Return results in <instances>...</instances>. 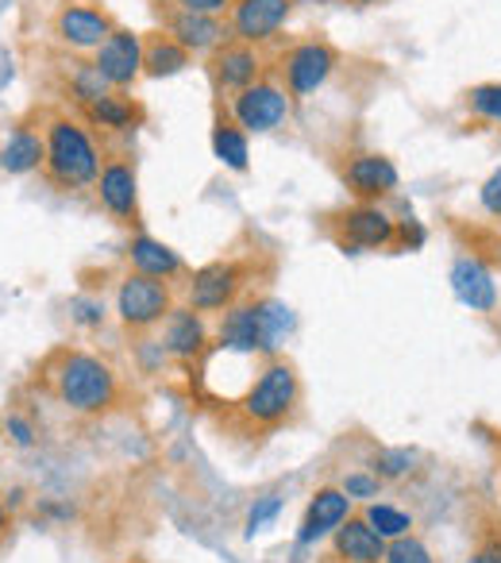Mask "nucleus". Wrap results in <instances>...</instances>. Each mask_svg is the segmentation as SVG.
<instances>
[{"mask_svg": "<svg viewBox=\"0 0 501 563\" xmlns=\"http://www.w3.org/2000/svg\"><path fill=\"white\" fill-rule=\"evenodd\" d=\"M127 263H132V271L140 274H151V278H178L181 271H186V263H181V255L170 247V243L155 240V235H132V243H127Z\"/></svg>", "mask_w": 501, "mask_h": 563, "instance_id": "22", "label": "nucleus"}, {"mask_svg": "<svg viewBox=\"0 0 501 563\" xmlns=\"http://www.w3.org/2000/svg\"><path fill=\"white\" fill-rule=\"evenodd\" d=\"M478 201H482V209L490 212V217L501 220V166L482 181V189H478Z\"/></svg>", "mask_w": 501, "mask_h": 563, "instance_id": "32", "label": "nucleus"}, {"mask_svg": "<svg viewBox=\"0 0 501 563\" xmlns=\"http://www.w3.org/2000/svg\"><path fill=\"white\" fill-rule=\"evenodd\" d=\"M97 197H101L104 212L120 224L135 228L140 224V174H135L132 155H109L97 178Z\"/></svg>", "mask_w": 501, "mask_h": 563, "instance_id": "10", "label": "nucleus"}, {"mask_svg": "<svg viewBox=\"0 0 501 563\" xmlns=\"http://www.w3.org/2000/svg\"><path fill=\"white\" fill-rule=\"evenodd\" d=\"M155 4H170V0H155ZM174 4H178V0H174Z\"/></svg>", "mask_w": 501, "mask_h": 563, "instance_id": "40", "label": "nucleus"}, {"mask_svg": "<svg viewBox=\"0 0 501 563\" xmlns=\"http://www.w3.org/2000/svg\"><path fill=\"white\" fill-rule=\"evenodd\" d=\"M339 490L352 501H367L370 506V501H378V494H382V478H378L375 471H352V475H344Z\"/></svg>", "mask_w": 501, "mask_h": 563, "instance_id": "30", "label": "nucleus"}, {"mask_svg": "<svg viewBox=\"0 0 501 563\" xmlns=\"http://www.w3.org/2000/svg\"><path fill=\"white\" fill-rule=\"evenodd\" d=\"M247 278L250 263H243V258H216V263L197 266L186 286L189 309H197V313H224L247 290Z\"/></svg>", "mask_w": 501, "mask_h": 563, "instance_id": "7", "label": "nucleus"}, {"mask_svg": "<svg viewBox=\"0 0 501 563\" xmlns=\"http://www.w3.org/2000/svg\"><path fill=\"white\" fill-rule=\"evenodd\" d=\"M86 120L93 128H104V132H135L143 124V104L135 101L127 89H112V93L97 97L93 104H86Z\"/></svg>", "mask_w": 501, "mask_h": 563, "instance_id": "21", "label": "nucleus"}, {"mask_svg": "<svg viewBox=\"0 0 501 563\" xmlns=\"http://www.w3.org/2000/svg\"><path fill=\"white\" fill-rule=\"evenodd\" d=\"M298 406H301V378L293 371V363L286 360H270L255 375V383L243 390V398L235 401L240 421L255 432H270L278 424H286Z\"/></svg>", "mask_w": 501, "mask_h": 563, "instance_id": "3", "label": "nucleus"}, {"mask_svg": "<svg viewBox=\"0 0 501 563\" xmlns=\"http://www.w3.org/2000/svg\"><path fill=\"white\" fill-rule=\"evenodd\" d=\"M467 563H501V532H486Z\"/></svg>", "mask_w": 501, "mask_h": 563, "instance_id": "33", "label": "nucleus"}, {"mask_svg": "<svg viewBox=\"0 0 501 563\" xmlns=\"http://www.w3.org/2000/svg\"><path fill=\"white\" fill-rule=\"evenodd\" d=\"M93 66L112 89H132L143 78V35L132 27H116L93 51Z\"/></svg>", "mask_w": 501, "mask_h": 563, "instance_id": "13", "label": "nucleus"}, {"mask_svg": "<svg viewBox=\"0 0 501 563\" xmlns=\"http://www.w3.org/2000/svg\"><path fill=\"white\" fill-rule=\"evenodd\" d=\"M452 290L470 313H493L498 306V282L478 255H459L452 266Z\"/></svg>", "mask_w": 501, "mask_h": 563, "instance_id": "18", "label": "nucleus"}, {"mask_svg": "<svg viewBox=\"0 0 501 563\" xmlns=\"http://www.w3.org/2000/svg\"><path fill=\"white\" fill-rule=\"evenodd\" d=\"M382 563H436V560H432L428 544L409 532V537H398V540H390V544H386V560Z\"/></svg>", "mask_w": 501, "mask_h": 563, "instance_id": "29", "label": "nucleus"}, {"mask_svg": "<svg viewBox=\"0 0 501 563\" xmlns=\"http://www.w3.org/2000/svg\"><path fill=\"white\" fill-rule=\"evenodd\" d=\"M70 309H74V317H78L81 324H101V321H104V309H101V301H86V298H78Z\"/></svg>", "mask_w": 501, "mask_h": 563, "instance_id": "36", "label": "nucleus"}, {"mask_svg": "<svg viewBox=\"0 0 501 563\" xmlns=\"http://www.w3.org/2000/svg\"><path fill=\"white\" fill-rule=\"evenodd\" d=\"M286 329H290V309L278 306V301H270V298H259V301L250 298V301H235L232 309H224L216 336L227 352L275 355Z\"/></svg>", "mask_w": 501, "mask_h": 563, "instance_id": "4", "label": "nucleus"}, {"mask_svg": "<svg viewBox=\"0 0 501 563\" xmlns=\"http://www.w3.org/2000/svg\"><path fill=\"white\" fill-rule=\"evenodd\" d=\"M163 32L170 35V40H178L189 55H212L220 43L232 40L224 16H204V12L178 9V4L163 16Z\"/></svg>", "mask_w": 501, "mask_h": 563, "instance_id": "16", "label": "nucleus"}, {"mask_svg": "<svg viewBox=\"0 0 501 563\" xmlns=\"http://www.w3.org/2000/svg\"><path fill=\"white\" fill-rule=\"evenodd\" d=\"M386 544L375 529L367 525V517H347L336 532H332V560L336 563H382Z\"/></svg>", "mask_w": 501, "mask_h": 563, "instance_id": "19", "label": "nucleus"}, {"mask_svg": "<svg viewBox=\"0 0 501 563\" xmlns=\"http://www.w3.org/2000/svg\"><path fill=\"white\" fill-rule=\"evenodd\" d=\"M189 51L178 40H170L166 32H147L143 35V78H174L189 66Z\"/></svg>", "mask_w": 501, "mask_h": 563, "instance_id": "24", "label": "nucleus"}, {"mask_svg": "<svg viewBox=\"0 0 501 563\" xmlns=\"http://www.w3.org/2000/svg\"><path fill=\"white\" fill-rule=\"evenodd\" d=\"M278 509H282V498H278V494H267L263 501H255V506H250V514H247V537H255L263 525L275 521Z\"/></svg>", "mask_w": 501, "mask_h": 563, "instance_id": "31", "label": "nucleus"}, {"mask_svg": "<svg viewBox=\"0 0 501 563\" xmlns=\"http://www.w3.org/2000/svg\"><path fill=\"white\" fill-rule=\"evenodd\" d=\"M43 155H47V140H43V132H35L32 124H16L9 135V143L0 147V170L32 174L43 166Z\"/></svg>", "mask_w": 501, "mask_h": 563, "instance_id": "23", "label": "nucleus"}, {"mask_svg": "<svg viewBox=\"0 0 501 563\" xmlns=\"http://www.w3.org/2000/svg\"><path fill=\"white\" fill-rule=\"evenodd\" d=\"M212 155L227 166V170L243 174L250 166V147H247V132L235 124L232 112H220L216 124H212Z\"/></svg>", "mask_w": 501, "mask_h": 563, "instance_id": "25", "label": "nucleus"}, {"mask_svg": "<svg viewBox=\"0 0 501 563\" xmlns=\"http://www.w3.org/2000/svg\"><path fill=\"white\" fill-rule=\"evenodd\" d=\"M4 532H9V509L0 506V537H4Z\"/></svg>", "mask_w": 501, "mask_h": 563, "instance_id": "38", "label": "nucleus"}, {"mask_svg": "<svg viewBox=\"0 0 501 563\" xmlns=\"http://www.w3.org/2000/svg\"><path fill=\"white\" fill-rule=\"evenodd\" d=\"M290 93H286V86L278 78H270V74H263L255 86H247L243 93L232 97V104H227V112L235 117V124L243 128V132H270V128H278L286 117H290Z\"/></svg>", "mask_w": 501, "mask_h": 563, "instance_id": "8", "label": "nucleus"}, {"mask_svg": "<svg viewBox=\"0 0 501 563\" xmlns=\"http://www.w3.org/2000/svg\"><path fill=\"white\" fill-rule=\"evenodd\" d=\"M363 517H367V525L382 540H398V537H409V532H413V517L398 506H386V501H370V506L363 509Z\"/></svg>", "mask_w": 501, "mask_h": 563, "instance_id": "26", "label": "nucleus"}, {"mask_svg": "<svg viewBox=\"0 0 501 563\" xmlns=\"http://www.w3.org/2000/svg\"><path fill=\"white\" fill-rule=\"evenodd\" d=\"M267 74V63H263L259 47H250V43H240V40H224L216 51L209 55V78H212V89L220 97L232 101L235 93H243L247 86Z\"/></svg>", "mask_w": 501, "mask_h": 563, "instance_id": "9", "label": "nucleus"}, {"mask_svg": "<svg viewBox=\"0 0 501 563\" xmlns=\"http://www.w3.org/2000/svg\"><path fill=\"white\" fill-rule=\"evenodd\" d=\"M9 437L16 448H32L35 444V429L24 421V417H9Z\"/></svg>", "mask_w": 501, "mask_h": 563, "instance_id": "37", "label": "nucleus"}, {"mask_svg": "<svg viewBox=\"0 0 501 563\" xmlns=\"http://www.w3.org/2000/svg\"><path fill=\"white\" fill-rule=\"evenodd\" d=\"M424 243V228L416 224V220H401L398 224V240H393V247L401 251H416Z\"/></svg>", "mask_w": 501, "mask_h": 563, "instance_id": "34", "label": "nucleus"}, {"mask_svg": "<svg viewBox=\"0 0 501 563\" xmlns=\"http://www.w3.org/2000/svg\"><path fill=\"white\" fill-rule=\"evenodd\" d=\"M43 140H47V155H43V178L51 181L63 194H78V189L97 186L101 178V147H97L93 132L81 124L78 117H58L47 120L43 128Z\"/></svg>", "mask_w": 501, "mask_h": 563, "instance_id": "1", "label": "nucleus"}, {"mask_svg": "<svg viewBox=\"0 0 501 563\" xmlns=\"http://www.w3.org/2000/svg\"><path fill=\"white\" fill-rule=\"evenodd\" d=\"M174 290L170 282L151 278V274H124L116 286V313L120 324L127 332H151L155 324H166V317L174 313Z\"/></svg>", "mask_w": 501, "mask_h": 563, "instance_id": "5", "label": "nucleus"}, {"mask_svg": "<svg viewBox=\"0 0 501 563\" xmlns=\"http://www.w3.org/2000/svg\"><path fill=\"white\" fill-rule=\"evenodd\" d=\"M339 66V51L329 40H301L278 58V81L286 86L290 101H305L316 89L329 86Z\"/></svg>", "mask_w": 501, "mask_h": 563, "instance_id": "6", "label": "nucleus"}, {"mask_svg": "<svg viewBox=\"0 0 501 563\" xmlns=\"http://www.w3.org/2000/svg\"><path fill=\"white\" fill-rule=\"evenodd\" d=\"M293 4L298 0H232V9L224 16L227 32H232V40L250 43V47L270 43L293 16Z\"/></svg>", "mask_w": 501, "mask_h": 563, "instance_id": "11", "label": "nucleus"}, {"mask_svg": "<svg viewBox=\"0 0 501 563\" xmlns=\"http://www.w3.org/2000/svg\"><path fill=\"white\" fill-rule=\"evenodd\" d=\"M163 347L166 355H174V360L181 363H193L204 355V347H209V329H204L201 313L197 309H174L170 317H166V336H163Z\"/></svg>", "mask_w": 501, "mask_h": 563, "instance_id": "20", "label": "nucleus"}, {"mask_svg": "<svg viewBox=\"0 0 501 563\" xmlns=\"http://www.w3.org/2000/svg\"><path fill=\"white\" fill-rule=\"evenodd\" d=\"M352 4H363V9H367V4H382V0H352Z\"/></svg>", "mask_w": 501, "mask_h": 563, "instance_id": "39", "label": "nucleus"}, {"mask_svg": "<svg viewBox=\"0 0 501 563\" xmlns=\"http://www.w3.org/2000/svg\"><path fill=\"white\" fill-rule=\"evenodd\" d=\"M336 240L344 251H382V247H393L398 240V220L386 217L378 205H352V209L336 212Z\"/></svg>", "mask_w": 501, "mask_h": 563, "instance_id": "12", "label": "nucleus"}, {"mask_svg": "<svg viewBox=\"0 0 501 563\" xmlns=\"http://www.w3.org/2000/svg\"><path fill=\"white\" fill-rule=\"evenodd\" d=\"M116 27L120 24L112 20V12L97 9V4H78V0H70V4H63V9L55 12L58 43H66V47H74V51H97Z\"/></svg>", "mask_w": 501, "mask_h": 563, "instance_id": "14", "label": "nucleus"}, {"mask_svg": "<svg viewBox=\"0 0 501 563\" xmlns=\"http://www.w3.org/2000/svg\"><path fill=\"white\" fill-rule=\"evenodd\" d=\"M178 9L204 12V16H227V9H232V0H178Z\"/></svg>", "mask_w": 501, "mask_h": 563, "instance_id": "35", "label": "nucleus"}, {"mask_svg": "<svg viewBox=\"0 0 501 563\" xmlns=\"http://www.w3.org/2000/svg\"><path fill=\"white\" fill-rule=\"evenodd\" d=\"M467 109L475 112L478 120L501 128V81H482L467 93Z\"/></svg>", "mask_w": 501, "mask_h": 563, "instance_id": "27", "label": "nucleus"}, {"mask_svg": "<svg viewBox=\"0 0 501 563\" xmlns=\"http://www.w3.org/2000/svg\"><path fill=\"white\" fill-rule=\"evenodd\" d=\"M339 178H344L347 194H355L367 205H378L398 189V166H393V158L378 155V151H355V155H347Z\"/></svg>", "mask_w": 501, "mask_h": 563, "instance_id": "15", "label": "nucleus"}, {"mask_svg": "<svg viewBox=\"0 0 501 563\" xmlns=\"http://www.w3.org/2000/svg\"><path fill=\"white\" fill-rule=\"evenodd\" d=\"M347 517H352V498H347L339 486H321V490L309 498L305 517H301V525H298V544L313 548L316 540L332 537Z\"/></svg>", "mask_w": 501, "mask_h": 563, "instance_id": "17", "label": "nucleus"}, {"mask_svg": "<svg viewBox=\"0 0 501 563\" xmlns=\"http://www.w3.org/2000/svg\"><path fill=\"white\" fill-rule=\"evenodd\" d=\"M413 460L416 455L409 452V448H382V452H375V460H370V471H375L378 478H401L413 471Z\"/></svg>", "mask_w": 501, "mask_h": 563, "instance_id": "28", "label": "nucleus"}, {"mask_svg": "<svg viewBox=\"0 0 501 563\" xmlns=\"http://www.w3.org/2000/svg\"><path fill=\"white\" fill-rule=\"evenodd\" d=\"M51 386H55L58 401L81 417L109 413L120 394L116 371L89 352H58L51 363Z\"/></svg>", "mask_w": 501, "mask_h": 563, "instance_id": "2", "label": "nucleus"}]
</instances>
